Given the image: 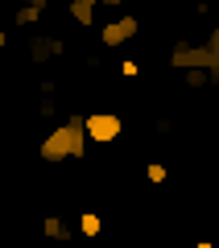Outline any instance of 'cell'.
<instances>
[{"instance_id":"obj_8","label":"cell","mask_w":219,"mask_h":248,"mask_svg":"<svg viewBox=\"0 0 219 248\" xmlns=\"http://www.w3.org/2000/svg\"><path fill=\"white\" fill-rule=\"evenodd\" d=\"M42 232H46L50 240H62V244L70 240V228H66V223L58 219V215H46V219H42Z\"/></svg>"},{"instance_id":"obj_3","label":"cell","mask_w":219,"mask_h":248,"mask_svg":"<svg viewBox=\"0 0 219 248\" xmlns=\"http://www.w3.org/2000/svg\"><path fill=\"white\" fill-rule=\"evenodd\" d=\"M120 133H124L120 112H87V141H95V145H112Z\"/></svg>"},{"instance_id":"obj_11","label":"cell","mask_w":219,"mask_h":248,"mask_svg":"<svg viewBox=\"0 0 219 248\" xmlns=\"http://www.w3.org/2000/svg\"><path fill=\"white\" fill-rule=\"evenodd\" d=\"M145 178H149V182H166V178H170V170L153 161V166H145Z\"/></svg>"},{"instance_id":"obj_13","label":"cell","mask_w":219,"mask_h":248,"mask_svg":"<svg viewBox=\"0 0 219 248\" xmlns=\"http://www.w3.org/2000/svg\"><path fill=\"white\" fill-rule=\"evenodd\" d=\"M170 128H174V124H170L166 116H157V120H153V133H157V137H170Z\"/></svg>"},{"instance_id":"obj_10","label":"cell","mask_w":219,"mask_h":248,"mask_svg":"<svg viewBox=\"0 0 219 248\" xmlns=\"http://www.w3.org/2000/svg\"><path fill=\"white\" fill-rule=\"evenodd\" d=\"M182 79H186V87H211V79H207V71H186Z\"/></svg>"},{"instance_id":"obj_15","label":"cell","mask_w":219,"mask_h":248,"mask_svg":"<svg viewBox=\"0 0 219 248\" xmlns=\"http://www.w3.org/2000/svg\"><path fill=\"white\" fill-rule=\"evenodd\" d=\"M4 46H9V33H4V29H0V50H4Z\"/></svg>"},{"instance_id":"obj_1","label":"cell","mask_w":219,"mask_h":248,"mask_svg":"<svg viewBox=\"0 0 219 248\" xmlns=\"http://www.w3.org/2000/svg\"><path fill=\"white\" fill-rule=\"evenodd\" d=\"M37 157L46 166H58V161H83L87 157V116L70 112L66 124H58L42 145H37Z\"/></svg>"},{"instance_id":"obj_4","label":"cell","mask_w":219,"mask_h":248,"mask_svg":"<svg viewBox=\"0 0 219 248\" xmlns=\"http://www.w3.org/2000/svg\"><path fill=\"white\" fill-rule=\"evenodd\" d=\"M137 29H141V21L132 17V13H124V17L108 21V25L99 29V46H104V50H120V46H128L132 37H137Z\"/></svg>"},{"instance_id":"obj_5","label":"cell","mask_w":219,"mask_h":248,"mask_svg":"<svg viewBox=\"0 0 219 248\" xmlns=\"http://www.w3.org/2000/svg\"><path fill=\"white\" fill-rule=\"evenodd\" d=\"M58 54H66V42H62L58 33H33L29 37V62H33V66L58 58Z\"/></svg>"},{"instance_id":"obj_16","label":"cell","mask_w":219,"mask_h":248,"mask_svg":"<svg viewBox=\"0 0 219 248\" xmlns=\"http://www.w3.org/2000/svg\"><path fill=\"white\" fill-rule=\"evenodd\" d=\"M194 248H215V244H211V240H199V244H194Z\"/></svg>"},{"instance_id":"obj_9","label":"cell","mask_w":219,"mask_h":248,"mask_svg":"<svg viewBox=\"0 0 219 248\" xmlns=\"http://www.w3.org/2000/svg\"><path fill=\"white\" fill-rule=\"evenodd\" d=\"M99 228H104V219H99L95 211H83V219H79V232H87V236H99Z\"/></svg>"},{"instance_id":"obj_2","label":"cell","mask_w":219,"mask_h":248,"mask_svg":"<svg viewBox=\"0 0 219 248\" xmlns=\"http://www.w3.org/2000/svg\"><path fill=\"white\" fill-rule=\"evenodd\" d=\"M170 66L174 71H207L211 87H219V29H211V37L203 46L194 42H174V50H170Z\"/></svg>"},{"instance_id":"obj_14","label":"cell","mask_w":219,"mask_h":248,"mask_svg":"<svg viewBox=\"0 0 219 248\" xmlns=\"http://www.w3.org/2000/svg\"><path fill=\"white\" fill-rule=\"evenodd\" d=\"M37 112H42V116H54V112H58V99H42V104H37Z\"/></svg>"},{"instance_id":"obj_12","label":"cell","mask_w":219,"mask_h":248,"mask_svg":"<svg viewBox=\"0 0 219 248\" xmlns=\"http://www.w3.org/2000/svg\"><path fill=\"white\" fill-rule=\"evenodd\" d=\"M120 75H124V79H137V75H141V62L124 58V62H120Z\"/></svg>"},{"instance_id":"obj_7","label":"cell","mask_w":219,"mask_h":248,"mask_svg":"<svg viewBox=\"0 0 219 248\" xmlns=\"http://www.w3.org/2000/svg\"><path fill=\"white\" fill-rule=\"evenodd\" d=\"M46 9H50V0H29V4H21L17 9V25H37Z\"/></svg>"},{"instance_id":"obj_6","label":"cell","mask_w":219,"mask_h":248,"mask_svg":"<svg viewBox=\"0 0 219 248\" xmlns=\"http://www.w3.org/2000/svg\"><path fill=\"white\" fill-rule=\"evenodd\" d=\"M66 13L75 17V25H83V29H91V25H95V0H70V4H66Z\"/></svg>"}]
</instances>
